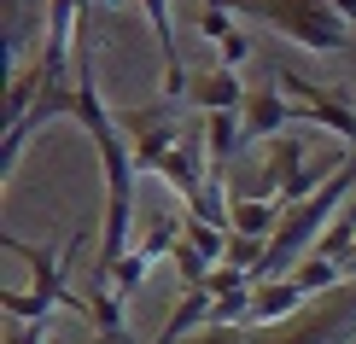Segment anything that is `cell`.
<instances>
[{
  "mask_svg": "<svg viewBox=\"0 0 356 344\" xmlns=\"http://www.w3.org/2000/svg\"><path fill=\"white\" fill-rule=\"evenodd\" d=\"M6 344H47V321H6Z\"/></svg>",
  "mask_w": 356,
  "mask_h": 344,
  "instance_id": "ac0fdd59",
  "label": "cell"
},
{
  "mask_svg": "<svg viewBox=\"0 0 356 344\" xmlns=\"http://www.w3.org/2000/svg\"><path fill=\"white\" fill-rule=\"evenodd\" d=\"M181 222L187 216H175V211H164V216H152L146 222V234H140V257L146 263H158V257H175V245H181Z\"/></svg>",
  "mask_w": 356,
  "mask_h": 344,
  "instance_id": "9c48e42d",
  "label": "cell"
},
{
  "mask_svg": "<svg viewBox=\"0 0 356 344\" xmlns=\"http://www.w3.org/2000/svg\"><path fill=\"white\" fill-rule=\"evenodd\" d=\"M199 35H204V41H216V47H222V41L234 35V12H216V6H204V18H199Z\"/></svg>",
  "mask_w": 356,
  "mask_h": 344,
  "instance_id": "e0dca14e",
  "label": "cell"
},
{
  "mask_svg": "<svg viewBox=\"0 0 356 344\" xmlns=\"http://www.w3.org/2000/svg\"><path fill=\"white\" fill-rule=\"evenodd\" d=\"M327 6H333V12H339L345 24H356V0H327Z\"/></svg>",
  "mask_w": 356,
  "mask_h": 344,
  "instance_id": "ffe728a7",
  "label": "cell"
},
{
  "mask_svg": "<svg viewBox=\"0 0 356 344\" xmlns=\"http://www.w3.org/2000/svg\"><path fill=\"white\" fill-rule=\"evenodd\" d=\"M181 216H187V211H181ZM181 239H187V245L199 251V257L211 263V268H222V263H228V228H211V222L187 216V222H181Z\"/></svg>",
  "mask_w": 356,
  "mask_h": 344,
  "instance_id": "7c38bea8",
  "label": "cell"
},
{
  "mask_svg": "<svg viewBox=\"0 0 356 344\" xmlns=\"http://www.w3.org/2000/svg\"><path fill=\"white\" fill-rule=\"evenodd\" d=\"M275 82L286 88V99H298V106H304V117H316L321 129H333L339 140H350V146H356V106H350L345 94H333V88H321V82L298 76V70H280V65H275Z\"/></svg>",
  "mask_w": 356,
  "mask_h": 344,
  "instance_id": "7a4b0ae2",
  "label": "cell"
},
{
  "mask_svg": "<svg viewBox=\"0 0 356 344\" xmlns=\"http://www.w3.org/2000/svg\"><path fill=\"white\" fill-rule=\"evenodd\" d=\"M286 280H298V292H304V297H327V292H339V286H345V268H339V263H327V257H304Z\"/></svg>",
  "mask_w": 356,
  "mask_h": 344,
  "instance_id": "8fae6325",
  "label": "cell"
},
{
  "mask_svg": "<svg viewBox=\"0 0 356 344\" xmlns=\"http://www.w3.org/2000/svg\"><path fill=\"white\" fill-rule=\"evenodd\" d=\"M245 58H251V41L240 35V29H234V35H228V41H222V70H240V65H245Z\"/></svg>",
  "mask_w": 356,
  "mask_h": 344,
  "instance_id": "d6986e66",
  "label": "cell"
},
{
  "mask_svg": "<svg viewBox=\"0 0 356 344\" xmlns=\"http://www.w3.org/2000/svg\"><path fill=\"white\" fill-rule=\"evenodd\" d=\"M0 245H6L12 257H24V263H29V275H35V286H29V292H35V297H47L53 309L65 304L70 316H88V297H82V292H70L65 268H58V257H53L47 245H24L18 234H0Z\"/></svg>",
  "mask_w": 356,
  "mask_h": 344,
  "instance_id": "3957f363",
  "label": "cell"
},
{
  "mask_svg": "<svg viewBox=\"0 0 356 344\" xmlns=\"http://www.w3.org/2000/svg\"><path fill=\"white\" fill-rule=\"evenodd\" d=\"M0 309H6V321H47V297H35V292H12V286H0Z\"/></svg>",
  "mask_w": 356,
  "mask_h": 344,
  "instance_id": "4fadbf2b",
  "label": "cell"
},
{
  "mask_svg": "<svg viewBox=\"0 0 356 344\" xmlns=\"http://www.w3.org/2000/svg\"><path fill=\"white\" fill-rule=\"evenodd\" d=\"M41 88H47V65L35 58L29 70H18V76H12V94H6V129H12V123H24V117H29V106L41 99Z\"/></svg>",
  "mask_w": 356,
  "mask_h": 344,
  "instance_id": "30bf717a",
  "label": "cell"
},
{
  "mask_svg": "<svg viewBox=\"0 0 356 344\" xmlns=\"http://www.w3.org/2000/svg\"><path fill=\"white\" fill-rule=\"evenodd\" d=\"M158 181H164V187H175V193H181V199L193 204L204 187H211V163L199 158V146H193V140H181L164 163H158Z\"/></svg>",
  "mask_w": 356,
  "mask_h": 344,
  "instance_id": "8992f818",
  "label": "cell"
},
{
  "mask_svg": "<svg viewBox=\"0 0 356 344\" xmlns=\"http://www.w3.org/2000/svg\"><path fill=\"white\" fill-rule=\"evenodd\" d=\"M204 292H211L216 304H222V297H234V292H257V280H251L245 268H228V263H222V268H211V280H204Z\"/></svg>",
  "mask_w": 356,
  "mask_h": 344,
  "instance_id": "9a60e30c",
  "label": "cell"
},
{
  "mask_svg": "<svg viewBox=\"0 0 356 344\" xmlns=\"http://www.w3.org/2000/svg\"><path fill=\"white\" fill-rule=\"evenodd\" d=\"M175 275H181V292H199L204 280H211V263H204L199 251L181 239V245H175Z\"/></svg>",
  "mask_w": 356,
  "mask_h": 344,
  "instance_id": "5bb4252c",
  "label": "cell"
},
{
  "mask_svg": "<svg viewBox=\"0 0 356 344\" xmlns=\"http://www.w3.org/2000/svg\"><path fill=\"white\" fill-rule=\"evenodd\" d=\"M245 94L251 88L234 76V70H193V82H187V99L199 106L204 117H216V111H245Z\"/></svg>",
  "mask_w": 356,
  "mask_h": 344,
  "instance_id": "5b68a950",
  "label": "cell"
},
{
  "mask_svg": "<svg viewBox=\"0 0 356 344\" xmlns=\"http://www.w3.org/2000/svg\"><path fill=\"white\" fill-rule=\"evenodd\" d=\"M146 268H152V263H146L140 251H129V257L117 263V280H111V292H123V297H129V292H140V280H146Z\"/></svg>",
  "mask_w": 356,
  "mask_h": 344,
  "instance_id": "2e32d148",
  "label": "cell"
},
{
  "mask_svg": "<svg viewBox=\"0 0 356 344\" xmlns=\"http://www.w3.org/2000/svg\"><path fill=\"white\" fill-rule=\"evenodd\" d=\"M234 12H245L257 24H275L286 41H298L309 53H339L345 29H350L327 0H234Z\"/></svg>",
  "mask_w": 356,
  "mask_h": 344,
  "instance_id": "6da1fadb",
  "label": "cell"
},
{
  "mask_svg": "<svg viewBox=\"0 0 356 344\" xmlns=\"http://www.w3.org/2000/svg\"><path fill=\"white\" fill-rule=\"evenodd\" d=\"M245 140H280L286 134V88L275 82V65H269V82L245 94Z\"/></svg>",
  "mask_w": 356,
  "mask_h": 344,
  "instance_id": "277c9868",
  "label": "cell"
},
{
  "mask_svg": "<svg viewBox=\"0 0 356 344\" xmlns=\"http://www.w3.org/2000/svg\"><path fill=\"white\" fill-rule=\"evenodd\" d=\"M240 140H245V117H240V111H216V117H204V152H211V181H222V170L234 163Z\"/></svg>",
  "mask_w": 356,
  "mask_h": 344,
  "instance_id": "ba28073f",
  "label": "cell"
},
{
  "mask_svg": "<svg viewBox=\"0 0 356 344\" xmlns=\"http://www.w3.org/2000/svg\"><path fill=\"white\" fill-rule=\"evenodd\" d=\"M204 6H216V12H234V0H204Z\"/></svg>",
  "mask_w": 356,
  "mask_h": 344,
  "instance_id": "44dd1931",
  "label": "cell"
},
{
  "mask_svg": "<svg viewBox=\"0 0 356 344\" xmlns=\"http://www.w3.org/2000/svg\"><path fill=\"white\" fill-rule=\"evenodd\" d=\"M309 297L298 292V280H263L257 292H251V327H280L292 321Z\"/></svg>",
  "mask_w": 356,
  "mask_h": 344,
  "instance_id": "52a82bcc",
  "label": "cell"
}]
</instances>
